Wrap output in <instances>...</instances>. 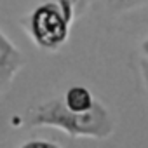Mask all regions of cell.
<instances>
[{"mask_svg": "<svg viewBox=\"0 0 148 148\" xmlns=\"http://www.w3.org/2000/svg\"><path fill=\"white\" fill-rule=\"evenodd\" d=\"M32 33L44 47H58L68 35V18L56 4L38 7L32 16Z\"/></svg>", "mask_w": 148, "mask_h": 148, "instance_id": "obj_1", "label": "cell"}, {"mask_svg": "<svg viewBox=\"0 0 148 148\" xmlns=\"http://www.w3.org/2000/svg\"><path fill=\"white\" fill-rule=\"evenodd\" d=\"M66 106L71 113H87L92 110L91 92L84 87H71L66 92Z\"/></svg>", "mask_w": 148, "mask_h": 148, "instance_id": "obj_2", "label": "cell"}, {"mask_svg": "<svg viewBox=\"0 0 148 148\" xmlns=\"http://www.w3.org/2000/svg\"><path fill=\"white\" fill-rule=\"evenodd\" d=\"M18 56V52L0 37V77H2L4 71H11L12 68V61Z\"/></svg>", "mask_w": 148, "mask_h": 148, "instance_id": "obj_3", "label": "cell"}, {"mask_svg": "<svg viewBox=\"0 0 148 148\" xmlns=\"http://www.w3.org/2000/svg\"><path fill=\"white\" fill-rule=\"evenodd\" d=\"M141 2H148V0H112V4H120V5H134Z\"/></svg>", "mask_w": 148, "mask_h": 148, "instance_id": "obj_4", "label": "cell"}, {"mask_svg": "<svg viewBox=\"0 0 148 148\" xmlns=\"http://www.w3.org/2000/svg\"><path fill=\"white\" fill-rule=\"evenodd\" d=\"M26 146H44V148H49V146H54V145H51V143H30Z\"/></svg>", "mask_w": 148, "mask_h": 148, "instance_id": "obj_5", "label": "cell"}, {"mask_svg": "<svg viewBox=\"0 0 148 148\" xmlns=\"http://www.w3.org/2000/svg\"><path fill=\"white\" fill-rule=\"evenodd\" d=\"M143 51H145V52H146V54H148V40H146V42H145V45H143Z\"/></svg>", "mask_w": 148, "mask_h": 148, "instance_id": "obj_6", "label": "cell"}]
</instances>
